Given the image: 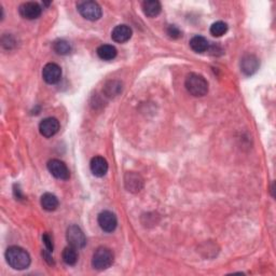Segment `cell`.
Segmentation results:
<instances>
[{"mask_svg":"<svg viewBox=\"0 0 276 276\" xmlns=\"http://www.w3.org/2000/svg\"><path fill=\"white\" fill-rule=\"evenodd\" d=\"M6 260L14 270H25L31 264V256L24 248L11 246L6 251Z\"/></svg>","mask_w":276,"mask_h":276,"instance_id":"obj_1","label":"cell"},{"mask_svg":"<svg viewBox=\"0 0 276 276\" xmlns=\"http://www.w3.org/2000/svg\"><path fill=\"white\" fill-rule=\"evenodd\" d=\"M185 86L187 91L194 97H202L208 92V83L202 75L191 72L186 77Z\"/></svg>","mask_w":276,"mask_h":276,"instance_id":"obj_2","label":"cell"},{"mask_svg":"<svg viewBox=\"0 0 276 276\" xmlns=\"http://www.w3.org/2000/svg\"><path fill=\"white\" fill-rule=\"evenodd\" d=\"M113 252L107 247H99L95 250L92 258V265L97 271H104L113 263Z\"/></svg>","mask_w":276,"mask_h":276,"instance_id":"obj_3","label":"cell"},{"mask_svg":"<svg viewBox=\"0 0 276 276\" xmlns=\"http://www.w3.org/2000/svg\"><path fill=\"white\" fill-rule=\"evenodd\" d=\"M78 11L81 16L88 21H97L101 18V8L95 2H82L78 4Z\"/></svg>","mask_w":276,"mask_h":276,"instance_id":"obj_4","label":"cell"},{"mask_svg":"<svg viewBox=\"0 0 276 276\" xmlns=\"http://www.w3.org/2000/svg\"><path fill=\"white\" fill-rule=\"evenodd\" d=\"M66 238L69 246L74 247L76 249H81L86 245V237L83 231L76 224H72L67 229Z\"/></svg>","mask_w":276,"mask_h":276,"instance_id":"obj_5","label":"cell"},{"mask_svg":"<svg viewBox=\"0 0 276 276\" xmlns=\"http://www.w3.org/2000/svg\"><path fill=\"white\" fill-rule=\"evenodd\" d=\"M48 170L51 173V175L56 179L67 180L70 177L69 170L63 161L57 159H52L48 162Z\"/></svg>","mask_w":276,"mask_h":276,"instance_id":"obj_6","label":"cell"},{"mask_svg":"<svg viewBox=\"0 0 276 276\" xmlns=\"http://www.w3.org/2000/svg\"><path fill=\"white\" fill-rule=\"evenodd\" d=\"M97 221L100 229L110 233V232L114 231L115 228L118 226V219L117 216H115L110 210H104L98 215Z\"/></svg>","mask_w":276,"mask_h":276,"instance_id":"obj_7","label":"cell"},{"mask_svg":"<svg viewBox=\"0 0 276 276\" xmlns=\"http://www.w3.org/2000/svg\"><path fill=\"white\" fill-rule=\"evenodd\" d=\"M42 78L48 84H56L62 78V69L57 64L49 63L42 69Z\"/></svg>","mask_w":276,"mask_h":276,"instance_id":"obj_8","label":"cell"},{"mask_svg":"<svg viewBox=\"0 0 276 276\" xmlns=\"http://www.w3.org/2000/svg\"><path fill=\"white\" fill-rule=\"evenodd\" d=\"M60 130V122L56 118H46L39 124V132L42 136L50 138L57 134Z\"/></svg>","mask_w":276,"mask_h":276,"instance_id":"obj_9","label":"cell"},{"mask_svg":"<svg viewBox=\"0 0 276 276\" xmlns=\"http://www.w3.org/2000/svg\"><path fill=\"white\" fill-rule=\"evenodd\" d=\"M20 14L22 18L26 20H36L41 16L42 9L37 3H24L23 5L20 6Z\"/></svg>","mask_w":276,"mask_h":276,"instance_id":"obj_10","label":"cell"},{"mask_svg":"<svg viewBox=\"0 0 276 276\" xmlns=\"http://www.w3.org/2000/svg\"><path fill=\"white\" fill-rule=\"evenodd\" d=\"M124 184L127 191L137 193L140 192L144 187V179L142 178L140 174L130 172V173H126V175L124 177Z\"/></svg>","mask_w":276,"mask_h":276,"instance_id":"obj_11","label":"cell"},{"mask_svg":"<svg viewBox=\"0 0 276 276\" xmlns=\"http://www.w3.org/2000/svg\"><path fill=\"white\" fill-rule=\"evenodd\" d=\"M259 69V60L255 55L247 54L241 61V70L246 76H251Z\"/></svg>","mask_w":276,"mask_h":276,"instance_id":"obj_12","label":"cell"},{"mask_svg":"<svg viewBox=\"0 0 276 276\" xmlns=\"http://www.w3.org/2000/svg\"><path fill=\"white\" fill-rule=\"evenodd\" d=\"M90 169L94 176L104 177L108 172V162L103 157H94L91 160Z\"/></svg>","mask_w":276,"mask_h":276,"instance_id":"obj_13","label":"cell"},{"mask_svg":"<svg viewBox=\"0 0 276 276\" xmlns=\"http://www.w3.org/2000/svg\"><path fill=\"white\" fill-rule=\"evenodd\" d=\"M132 30L130 27L127 25H118L113 28V31L111 33V38L113 41L118 42V43H124L128 41L132 37Z\"/></svg>","mask_w":276,"mask_h":276,"instance_id":"obj_14","label":"cell"},{"mask_svg":"<svg viewBox=\"0 0 276 276\" xmlns=\"http://www.w3.org/2000/svg\"><path fill=\"white\" fill-rule=\"evenodd\" d=\"M162 6L158 0H147L143 3V11L148 18H156L161 13Z\"/></svg>","mask_w":276,"mask_h":276,"instance_id":"obj_15","label":"cell"},{"mask_svg":"<svg viewBox=\"0 0 276 276\" xmlns=\"http://www.w3.org/2000/svg\"><path fill=\"white\" fill-rule=\"evenodd\" d=\"M40 203H41V206L43 207V209L48 210V212H53V210H55L57 207H59V204H60L59 200H57L55 195L52 193H49V192L42 195Z\"/></svg>","mask_w":276,"mask_h":276,"instance_id":"obj_16","label":"cell"},{"mask_svg":"<svg viewBox=\"0 0 276 276\" xmlns=\"http://www.w3.org/2000/svg\"><path fill=\"white\" fill-rule=\"evenodd\" d=\"M97 55L103 61H112L117 56V49L110 45H103L98 47Z\"/></svg>","mask_w":276,"mask_h":276,"instance_id":"obj_17","label":"cell"},{"mask_svg":"<svg viewBox=\"0 0 276 276\" xmlns=\"http://www.w3.org/2000/svg\"><path fill=\"white\" fill-rule=\"evenodd\" d=\"M190 47L194 52L203 53V52H206V51L209 49V43L207 39L202 37V36H194V37L190 40Z\"/></svg>","mask_w":276,"mask_h":276,"instance_id":"obj_18","label":"cell"},{"mask_svg":"<svg viewBox=\"0 0 276 276\" xmlns=\"http://www.w3.org/2000/svg\"><path fill=\"white\" fill-rule=\"evenodd\" d=\"M77 250L78 249L74 248V247H71V246L66 247V248L63 250V253H62L63 261L67 265H75L77 263V261H78Z\"/></svg>","mask_w":276,"mask_h":276,"instance_id":"obj_19","label":"cell"},{"mask_svg":"<svg viewBox=\"0 0 276 276\" xmlns=\"http://www.w3.org/2000/svg\"><path fill=\"white\" fill-rule=\"evenodd\" d=\"M53 50L59 55H67L70 53L71 47L69 45V42H67L66 40L59 39L53 43Z\"/></svg>","mask_w":276,"mask_h":276,"instance_id":"obj_20","label":"cell"},{"mask_svg":"<svg viewBox=\"0 0 276 276\" xmlns=\"http://www.w3.org/2000/svg\"><path fill=\"white\" fill-rule=\"evenodd\" d=\"M228 32V25L222 21H218L210 26V34H212L214 37H221L224 34Z\"/></svg>","mask_w":276,"mask_h":276,"instance_id":"obj_21","label":"cell"},{"mask_svg":"<svg viewBox=\"0 0 276 276\" xmlns=\"http://www.w3.org/2000/svg\"><path fill=\"white\" fill-rule=\"evenodd\" d=\"M166 33H168V35L172 39H178L181 37V32L175 25H170L168 27V30H166Z\"/></svg>","mask_w":276,"mask_h":276,"instance_id":"obj_22","label":"cell"},{"mask_svg":"<svg viewBox=\"0 0 276 276\" xmlns=\"http://www.w3.org/2000/svg\"><path fill=\"white\" fill-rule=\"evenodd\" d=\"M42 241L46 245L47 251L52 252L53 249H54V245H53V239H52V237H51V235L48 234V233H45L42 236Z\"/></svg>","mask_w":276,"mask_h":276,"instance_id":"obj_23","label":"cell"}]
</instances>
